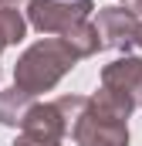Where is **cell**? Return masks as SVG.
Instances as JSON below:
<instances>
[{
	"label": "cell",
	"mask_w": 142,
	"mask_h": 146,
	"mask_svg": "<svg viewBox=\"0 0 142 146\" xmlns=\"http://www.w3.org/2000/svg\"><path fill=\"white\" fill-rule=\"evenodd\" d=\"M122 7H129L132 14H142V0H122Z\"/></svg>",
	"instance_id": "cell-11"
},
{
	"label": "cell",
	"mask_w": 142,
	"mask_h": 146,
	"mask_svg": "<svg viewBox=\"0 0 142 146\" xmlns=\"http://www.w3.org/2000/svg\"><path fill=\"white\" fill-rule=\"evenodd\" d=\"M139 14H132L129 7L115 3V7H98L95 10V27L102 34V48H112V51H125L135 44V34H139Z\"/></svg>",
	"instance_id": "cell-4"
},
{
	"label": "cell",
	"mask_w": 142,
	"mask_h": 146,
	"mask_svg": "<svg viewBox=\"0 0 142 146\" xmlns=\"http://www.w3.org/2000/svg\"><path fill=\"white\" fill-rule=\"evenodd\" d=\"M27 7L31 0H0V41L10 48V44H20L31 21H27Z\"/></svg>",
	"instance_id": "cell-7"
},
{
	"label": "cell",
	"mask_w": 142,
	"mask_h": 146,
	"mask_svg": "<svg viewBox=\"0 0 142 146\" xmlns=\"http://www.w3.org/2000/svg\"><path fill=\"white\" fill-rule=\"evenodd\" d=\"M10 146H61V143H51V139H37V136H27V133H20L17 139Z\"/></svg>",
	"instance_id": "cell-10"
},
{
	"label": "cell",
	"mask_w": 142,
	"mask_h": 146,
	"mask_svg": "<svg viewBox=\"0 0 142 146\" xmlns=\"http://www.w3.org/2000/svg\"><path fill=\"white\" fill-rule=\"evenodd\" d=\"M20 133H27V136H37V139L61 143V139L68 136L71 129H68V119H64L61 106H58V99H54V102H34V109L27 112V119H24Z\"/></svg>",
	"instance_id": "cell-6"
},
{
	"label": "cell",
	"mask_w": 142,
	"mask_h": 146,
	"mask_svg": "<svg viewBox=\"0 0 142 146\" xmlns=\"http://www.w3.org/2000/svg\"><path fill=\"white\" fill-rule=\"evenodd\" d=\"M64 41H68V48L78 54V61L81 58H91V54H98L102 51V34H98V27H95V21L88 17V21H81V24H74L71 31H64Z\"/></svg>",
	"instance_id": "cell-9"
},
{
	"label": "cell",
	"mask_w": 142,
	"mask_h": 146,
	"mask_svg": "<svg viewBox=\"0 0 142 146\" xmlns=\"http://www.w3.org/2000/svg\"><path fill=\"white\" fill-rule=\"evenodd\" d=\"M78 65V54L68 48L64 37H41L34 41L14 65V85L27 95L51 92L64 75Z\"/></svg>",
	"instance_id": "cell-1"
},
{
	"label": "cell",
	"mask_w": 142,
	"mask_h": 146,
	"mask_svg": "<svg viewBox=\"0 0 142 146\" xmlns=\"http://www.w3.org/2000/svg\"><path fill=\"white\" fill-rule=\"evenodd\" d=\"M102 88H112L115 95L129 99L135 109L142 106V58L122 54L102 68Z\"/></svg>",
	"instance_id": "cell-5"
},
{
	"label": "cell",
	"mask_w": 142,
	"mask_h": 146,
	"mask_svg": "<svg viewBox=\"0 0 142 146\" xmlns=\"http://www.w3.org/2000/svg\"><path fill=\"white\" fill-rule=\"evenodd\" d=\"M95 10H98V7H95L91 0H31L27 21H31V27L41 31V34H47V37L58 34L61 37L64 31H71L74 24L88 21Z\"/></svg>",
	"instance_id": "cell-2"
},
{
	"label": "cell",
	"mask_w": 142,
	"mask_h": 146,
	"mask_svg": "<svg viewBox=\"0 0 142 146\" xmlns=\"http://www.w3.org/2000/svg\"><path fill=\"white\" fill-rule=\"evenodd\" d=\"M135 48H142V24H139V34H135Z\"/></svg>",
	"instance_id": "cell-12"
},
{
	"label": "cell",
	"mask_w": 142,
	"mask_h": 146,
	"mask_svg": "<svg viewBox=\"0 0 142 146\" xmlns=\"http://www.w3.org/2000/svg\"><path fill=\"white\" fill-rule=\"evenodd\" d=\"M31 109H34V95H27L24 88H17V85L0 88V126L20 129Z\"/></svg>",
	"instance_id": "cell-8"
},
{
	"label": "cell",
	"mask_w": 142,
	"mask_h": 146,
	"mask_svg": "<svg viewBox=\"0 0 142 146\" xmlns=\"http://www.w3.org/2000/svg\"><path fill=\"white\" fill-rule=\"evenodd\" d=\"M71 139L78 146H129V122L102 115L88 102V109L81 112V119L71 129Z\"/></svg>",
	"instance_id": "cell-3"
}]
</instances>
